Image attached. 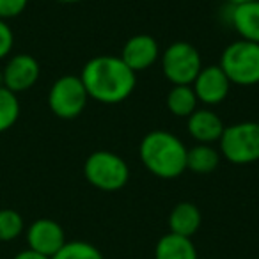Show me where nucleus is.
Listing matches in <instances>:
<instances>
[{
  "label": "nucleus",
  "mask_w": 259,
  "mask_h": 259,
  "mask_svg": "<svg viewBox=\"0 0 259 259\" xmlns=\"http://www.w3.org/2000/svg\"><path fill=\"white\" fill-rule=\"evenodd\" d=\"M80 80L91 100L103 105H117L128 100L135 91L137 73L117 55H96L85 62Z\"/></svg>",
  "instance_id": "f257e3e1"
},
{
  "label": "nucleus",
  "mask_w": 259,
  "mask_h": 259,
  "mask_svg": "<svg viewBox=\"0 0 259 259\" xmlns=\"http://www.w3.org/2000/svg\"><path fill=\"white\" fill-rule=\"evenodd\" d=\"M188 148L170 132L155 130L144 135L139 146V156L144 167L156 178L174 180L187 170Z\"/></svg>",
  "instance_id": "f03ea898"
},
{
  "label": "nucleus",
  "mask_w": 259,
  "mask_h": 259,
  "mask_svg": "<svg viewBox=\"0 0 259 259\" xmlns=\"http://www.w3.org/2000/svg\"><path fill=\"white\" fill-rule=\"evenodd\" d=\"M220 68L233 85L250 87L259 83V45L238 39L224 48Z\"/></svg>",
  "instance_id": "7ed1b4c3"
},
{
  "label": "nucleus",
  "mask_w": 259,
  "mask_h": 259,
  "mask_svg": "<svg viewBox=\"0 0 259 259\" xmlns=\"http://www.w3.org/2000/svg\"><path fill=\"white\" fill-rule=\"evenodd\" d=\"M220 155L234 165H248L259 160V122L243 121L224 128L219 141Z\"/></svg>",
  "instance_id": "20e7f679"
},
{
  "label": "nucleus",
  "mask_w": 259,
  "mask_h": 259,
  "mask_svg": "<svg viewBox=\"0 0 259 259\" xmlns=\"http://www.w3.org/2000/svg\"><path fill=\"white\" fill-rule=\"evenodd\" d=\"M87 183L103 192H117L128 183V163L112 151H94L83 163Z\"/></svg>",
  "instance_id": "39448f33"
},
{
  "label": "nucleus",
  "mask_w": 259,
  "mask_h": 259,
  "mask_svg": "<svg viewBox=\"0 0 259 259\" xmlns=\"http://www.w3.org/2000/svg\"><path fill=\"white\" fill-rule=\"evenodd\" d=\"M201 69V54L187 41H174L162 55V71L172 85H192Z\"/></svg>",
  "instance_id": "423d86ee"
},
{
  "label": "nucleus",
  "mask_w": 259,
  "mask_h": 259,
  "mask_svg": "<svg viewBox=\"0 0 259 259\" xmlns=\"http://www.w3.org/2000/svg\"><path fill=\"white\" fill-rule=\"evenodd\" d=\"M89 101L85 87L80 76L64 75L57 78L48 93V107L57 117L75 119L83 112Z\"/></svg>",
  "instance_id": "0eeeda50"
},
{
  "label": "nucleus",
  "mask_w": 259,
  "mask_h": 259,
  "mask_svg": "<svg viewBox=\"0 0 259 259\" xmlns=\"http://www.w3.org/2000/svg\"><path fill=\"white\" fill-rule=\"evenodd\" d=\"M231 85L233 83L229 82L222 68L219 64H211L202 66V69L192 83V89L197 96V101L208 105V107H213V105L222 103L229 96Z\"/></svg>",
  "instance_id": "6e6552de"
},
{
  "label": "nucleus",
  "mask_w": 259,
  "mask_h": 259,
  "mask_svg": "<svg viewBox=\"0 0 259 259\" xmlns=\"http://www.w3.org/2000/svg\"><path fill=\"white\" fill-rule=\"evenodd\" d=\"M27 243L30 250L52 259L66 245L64 229L52 219H37L27 229Z\"/></svg>",
  "instance_id": "1a4fd4ad"
},
{
  "label": "nucleus",
  "mask_w": 259,
  "mask_h": 259,
  "mask_svg": "<svg viewBox=\"0 0 259 259\" xmlns=\"http://www.w3.org/2000/svg\"><path fill=\"white\" fill-rule=\"evenodd\" d=\"M39 62L29 54L13 55L2 71V85L11 93H23L36 85L39 80Z\"/></svg>",
  "instance_id": "9d476101"
},
{
  "label": "nucleus",
  "mask_w": 259,
  "mask_h": 259,
  "mask_svg": "<svg viewBox=\"0 0 259 259\" xmlns=\"http://www.w3.org/2000/svg\"><path fill=\"white\" fill-rule=\"evenodd\" d=\"M160 57L158 41L148 34H137L132 36L124 43L121 52V61L128 66L134 73L144 71L151 68Z\"/></svg>",
  "instance_id": "9b49d317"
},
{
  "label": "nucleus",
  "mask_w": 259,
  "mask_h": 259,
  "mask_svg": "<svg viewBox=\"0 0 259 259\" xmlns=\"http://www.w3.org/2000/svg\"><path fill=\"white\" fill-rule=\"evenodd\" d=\"M188 134L197 144H215L220 141L224 134V122L209 108H197L194 114L188 117L187 122Z\"/></svg>",
  "instance_id": "f8f14e48"
},
{
  "label": "nucleus",
  "mask_w": 259,
  "mask_h": 259,
  "mask_svg": "<svg viewBox=\"0 0 259 259\" xmlns=\"http://www.w3.org/2000/svg\"><path fill=\"white\" fill-rule=\"evenodd\" d=\"M229 18L241 39L259 45V0L234 4Z\"/></svg>",
  "instance_id": "ddd939ff"
},
{
  "label": "nucleus",
  "mask_w": 259,
  "mask_h": 259,
  "mask_svg": "<svg viewBox=\"0 0 259 259\" xmlns=\"http://www.w3.org/2000/svg\"><path fill=\"white\" fill-rule=\"evenodd\" d=\"M202 222L201 209L194 202H180L172 208L169 215L170 233L185 238H192L199 231Z\"/></svg>",
  "instance_id": "4468645a"
},
{
  "label": "nucleus",
  "mask_w": 259,
  "mask_h": 259,
  "mask_svg": "<svg viewBox=\"0 0 259 259\" xmlns=\"http://www.w3.org/2000/svg\"><path fill=\"white\" fill-rule=\"evenodd\" d=\"M155 259H197V250L192 238L167 233L156 243Z\"/></svg>",
  "instance_id": "2eb2a0df"
},
{
  "label": "nucleus",
  "mask_w": 259,
  "mask_h": 259,
  "mask_svg": "<svg viewBox=\"0 0 259 259\" xmlns=\"http://www.w3.org/2000/svg\"><path fill=\"white\" fill-rule=\"evenodd\" d=\"M220 151L211 144H195L187 153V169L195 174H209L219 167Z\"/></svg>",
  "instance_id": "dca6fc26"
},
{
  "label": "nucleus",
  "mask_w": 259,
  "mask_h": 259,
  "mask_svg": "<svg viewBox=\"0 0 259 259\" xmlns=\"http://www.w3.org/2000/svg\"><path fill=\"white\" fill-rule=\"evenodd\" d=\"M197 96L192 85H172L167 94V108L176 117H190L197 110Z\"/></svg>",
  "instance_id": "f3484780"
},
{
  "label": "nucleus",
  "mask_w": 259,
  "mask_h": 259,
  "mask_svg": "<svg viewBox=\"0 0 259 259\" xmlns=\"http://www.w3.org/2000/svg\"><path fill=\"white\" fill-rule=\"evenodd\" d=\"M20 117V101L15 93L0 85V134L16 124Z\"/></svg>",
  "instance_id": "a211bd4d"
},
{
  "label": "nucleus",
  "mask_w": 259,
  "mask_h": 259,
  "mask_svg": "<svg viewBox=\"0 0 259 259\" xmlns=\"http://www.w3.org/2000/svg\"><path fill=\"white\" fill-rule=\"evenodd\" d=\"M25 229L23 217L15 209H0V241H13Z\"/></svg>",
  "instance_id": "6ab92c4d"
},
{
  "label": "nucleus",
  "mask_w": 259,
  "mask_h": 259,
  "mask_svg": "<svg viewBox=\"0 0 259 259\" xmlns=\"http://www.w3.org/2000/svg\"><path fill=\"white\" fill-rule=\"evenodd\" d=\"M52 259H105L94 245L87 241H66V245Z\"/></svg>",
  "instance_id": "aec40b11"
},
{
  "label": "nucleus",
  "mask_w": 259,
  "mask_h": 259,
  "mask_svg": "<svg viewBox=\"0 0 259 259\" xmlns=\"http://www.w3.org/2000/svg\"><path fill=\"white\" fill-rule=\"evenodd\" d=\"M29 0H0V20H11L27 9Z\"/></svg>",
  "instance_id": "412c9836"
},
{
  "label": "nucleus",
  "mask_w": 259,
  "mask_h": 259,
  "mask_svg": "<svg viewBox=\"0 0 259 259\" xmlns=\"http://www.w3.org/2000/svg\"><path fill=\"white\" fill-rule=\"evenodd\" d=\"M15 45V34L6 20H0V61L6 59L13 50Z\"/></svg>",
  "instance_id": "4be33fe9"
},
{
  "label": "nucleus",
  "mask_w": 259,
  "mask_h": 259,
  "mask_svg": "<svg viewBox=\"0 0 259 259\" xmlns=\"http://www.w3.org/2000/svg\"><path fill=\"white\" fill-rule=\"evenodd\" d=\"M13 259H50V257H47V255H41V254H37V252L27 248V250L18 252V254H16Z\"/></svg>",
  "instance_id": "5701e85b"
},
{
  "label": "nucleus",
  "mask_w": 259,
  "mask_h": 259,
  "mask_svg": "<svg viewBox=\"0 0 259 259\" xmlns=\"http://www.w3.org/2000/svg\"><path fill=\"white\" fill-rule=\"evenodd\" d=\"M55 2H61V4H76V2H82V0H55Z\"/></svg>",
  "instance_id": "b1692460"
},
{
  "label": "nucleus",
  "mask_w": 259,
  "mask_h": 259,
  "mask_svg": "<svg viewBox=\"0 0 259 259\" xmlns=\"http://www.w3.org/2000/svg\"><path fill=\"white\" fill-rule=\"evenodd\" d=\"M231 6H234V4H241V2H250V0H227Z\"/></svg>",
  "instance_id": "393cba45"
}]
</instances>
